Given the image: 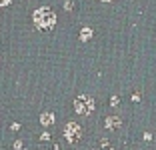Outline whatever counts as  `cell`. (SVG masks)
I'll return each mask as SVG.
<instances>
[{
    "instance_id": "cell-8",
    "label": "cell",
    "mask_w": 156,
    "mask_h": 150,
    "mask_svg": "<svg viewBox=\"0 0 156 150\" xmlns=\"http://www.w3.org/2000/svg\"><path fill=\"white\" fill-rule=\"evenodd\" d=\"M102 2H110V0H102Z\"/></svg>"
},
{
    "instance_id": "cell-4",
    "label": "cell",
    "mask_w": 156,
    "mask_h": 150,
    "mask_svg": "<svg viewBox=\"0 0 156 150\" xmlns=\"http://www.w3.org/2000/svg\"><path fill=\"white\" fill-rule=\"evenodd\" d=\"M118 124H120V118H114V116L106 118V126H108V128H116Z\"/></svg>"
},
{
    "instance_id": "cell-6",
    "label": "cell",
    "mask_w": 156,
    "mask_h": 150,
    "mask_svg": "<svg viewBox=\"0 0 156 150\" xmlns=\"http://www.w3.org/2000/svg\"><path fill=\"white\" fill-rule=\"evenodd\" d=\"M90 36H92V30H90V28H82V32H80V38H82V40H88Z\"/></svg>"
},
{
    "instance_id": "cell-5",
    "label": "cell",
    "mask_w": 156,
    "mask_h": 150,
    "mask_svg": "<svg viewBox=\"0 0 156 150\" xmlns=\"http://www.w3.org/2000/svg\"><path fill=\"white\" fill-rule=\"evenodd\" d=\"M42 124H44V126H46V124H50V122H54V116H52V114H42Z\"/></svg>"
},
{
    "instance_id": "cell-3",
    "label": "cell",
    "mask_w": 156,
    "mask_h": 150,
    "mask_svg": "<svg viewBox=\"0 0 156 150\" xmlns=\"http://www.w3.org/2000/svg\"><path fill=\"white\" fill-rule=\"evenodd\" d=\"M64 136L68 138V142H72V144H74V142H78V138L82 136V128L78 126L76 122H68L64 126Z\"/></svg>"
},
{
    "instance_id": "cell-2",
    "label": "cell",
    "mask_w": 156,
    "mask_h": 150,
    "mask_svg": "<svg viewBox=\"0 0 156 150\" xmlns=\"http://www.w3.org/2000/svg\"><path fill=\"white\" fill-rule=\"evenodd\" d=\"M74 108H76L78 114H90L92 110H94V100L88 94H80L74 100Z\"/></svg>"
},
{
    "instance_id": "cell-1",
    "label": "cell",
    "mask_w": 156,
    "mask_h": 150,
    "mask_svg": "<svg viewBox=\"0 0 156 150\" xmlns=\"http://www.w3.org/2000/svg\"><path fill=\"white\" fill-rule=\"evenodd\" d=\"M34 24H36L40 30H50L52 26L56 24V14L52 12L48 6H42V8H38L36 12H34Z\"/></svg>"
},
{
    "instance_id": "cell-7",
    "label": "cell",
    "mask_w": 156,
    "mask_h": 150,
    "mask_svg": "<svg viewBox=\"0 0 156 150\" xmlns=\"http://www.w3.org/2000/svg\"><path fill=\"white\" fill-rule=\"evenodd\" d=\"M10 4V0H0V6H8Z\"/></svg>"
}]
</instances>
